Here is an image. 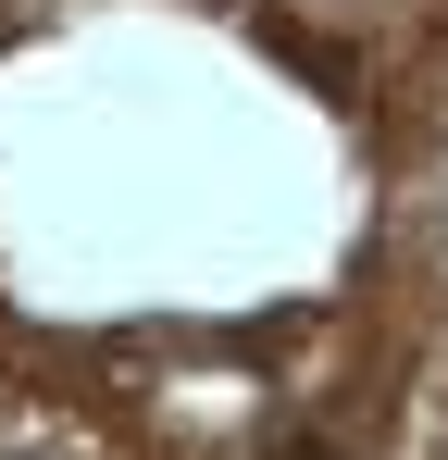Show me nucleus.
Wrapping results in <instances>:
<instances>
[{"mask_svg":"<svg viewBox=\"0 0 448 460\" xmlns=\"http://www.w3.org/2000/svg\"><path fill=\"white\" fill-rule=\"evenodd\" d=\"M274 460H336V448H311V436H287V448H274Z\"/></svg>","mask_w":448,"mask_h":460,"instance_id":"obj_1","label":"nucleus"}]
</instances>
